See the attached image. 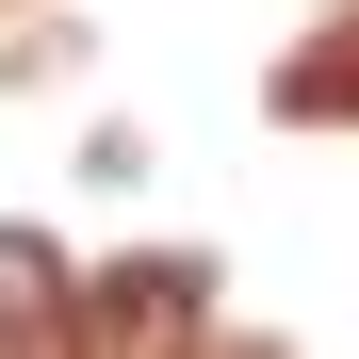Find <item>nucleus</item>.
Wrapping results in <instances>:
<instances>
[{"instance_id": "nucleus-1", "label": "nucleus", "mask_w": 359, "mask_h": 359, "mask_svg": "<svg viewBox=\"0 0 359 359\" xmlns=\"http://www.w3.org/2000/svg\"><path fill=\"white\" fill-rule=\"evenodd\" d=\"M196 327H212V262H114L82 278L66 359H196Z\"/></svg>"}, {"instance_id": "nucleus-2", "label": "nucleus", "mask_w": 359, "mask_h": 359, "mask_svg": "<svg viewBox=\"0 0 359 359\" xmlns=\"http://www.w3.org/2000/svg\"><path fill=\"white\" fill-rule=\"evenodd\" d=\"M66 311H82V278L33 229H0V359H66Z\"/></svg>"}, {"instance_id": "nucleus-3", "label": "nucleus", "mask_w": 359, "mask_h": 359, "mask_svg": "<svg viewBox=\"0 0 359 359\" xmlns=\"http://www.w3.org/2000/svg\"><path fill=\"white\" fill-rule=\"evenodd\" d=\"M278 114H359V33L327 49V66H294V82H278Z\"/></svg>"}]
</instances>
